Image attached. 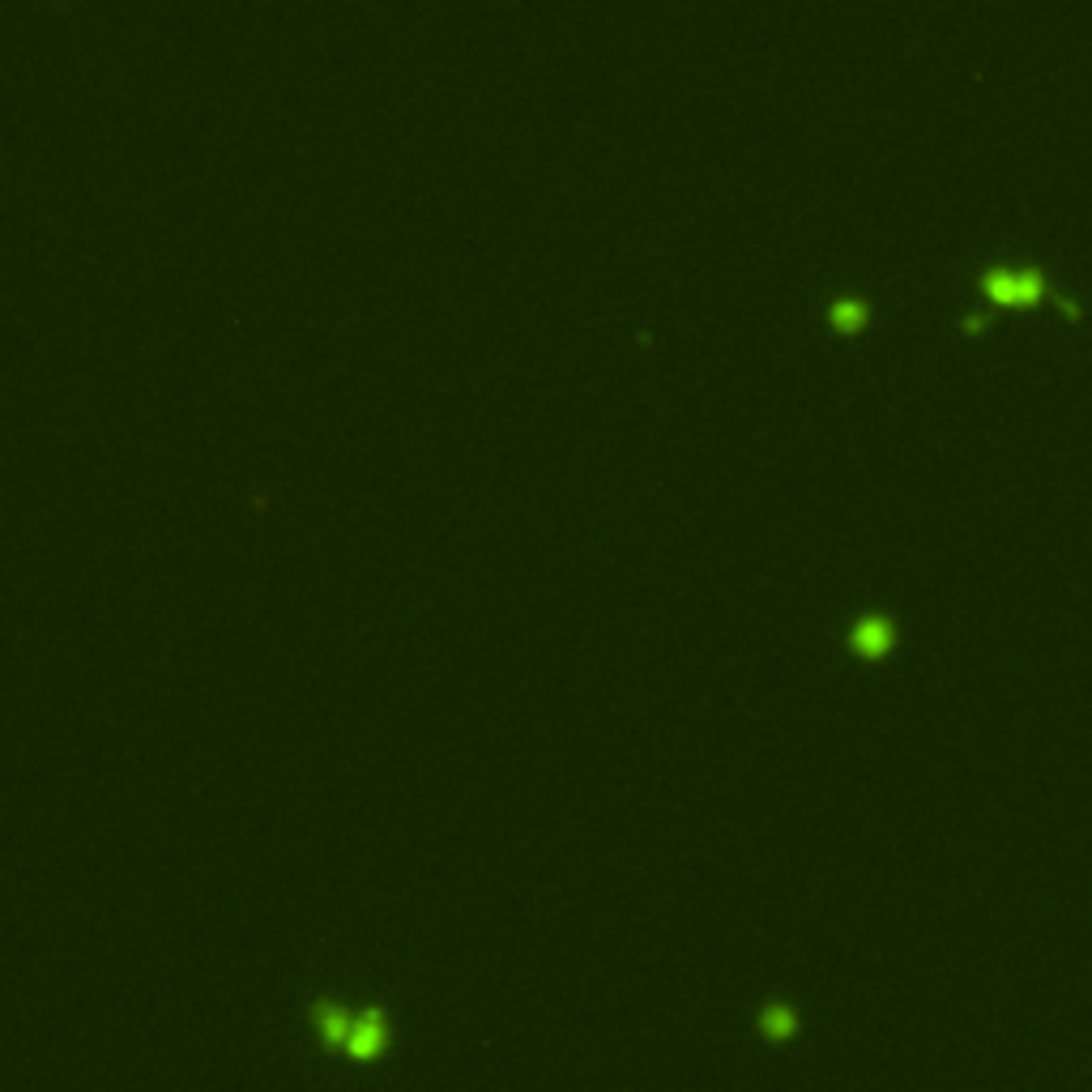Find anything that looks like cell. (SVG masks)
<instances>
[{"mask_svg": "<svg viewBox=\"0 0 1092 1092\" xmlns=\"http://www.w3.org/2000/svg\"><path fill=\"white\" fill-rule=\"evenodd\" d=\"M982 286H986V295L999 303H1037L1046 295V282H1041L1037 269H990Z\"/></svg>", "mask_w": 1092, "mask_h": 1092, "instance_id": "1", "label": "cell"}, {"mask_svg": "<svg viewBox=\"0 0 1092 1092\" xmlns=\"http://www.w3.org/2000/svg\"><path fill=\"white\" fill-rule=\"evenodd\" d=\"M346 1050L355 1054V1058H376L384 1050V1016L372 1007V1011H363V1016L355 1020V1029H350V1041H346Z\"/></svg>", "mask_w": 1092, "mask_h": 1092, "instance_id": "2", "label": "cell"}, {"mask_svg": "<svg viewBox=\"0 0 1092 1092\" xmlns=\"http://www.w3.org/2000/svg\"><path fill=\"white\" fill-rule=\"evenodd\" d=\"M849 645L858 653H883L892 645V623L883 615H862L854 628H849Z\"/></svg>", "mask_w": 1092, "mask_h": 1092, "instance_id": "3", "label": "cell"}, {"mask_svg": "<svg viewBox=\"0 0 1092 1092\" xmlns=\"http://www.w3.org/2000/svg\"><path fill=\"white\" fill-rule=\"evenodd\" d=\"M316 1020H320V1037H325L329 1046H346V1041H350V1029H355V1020H350L342 1007H333V1003H320Z\"/></svg>", "mask_w": 1092, "mask_h": 1092, "instance_id": "4", "label": "cell"}, {"mask_svg": "<svg viewBox=\"0 0 1092 1092\" xmlns=\"http://www.w3.org/2000/svg\"><path fill=\"white\" fill-rule=\"evenodd\" d=\"M828 316H832V325H841V329H854L858 320L866 316V303H862L858 295H841V299H832Z\"/></svg>", "mask_w": 1092, "mask_h": 1092, "instance_id": "5", "label": "cell"}, {"mask_svg": "<svg viewBox=\"0 0 1092 1092\" xmlns=\"http://www.w3.org/2000/svg\"><path fill=\"white\" fill-rule=\"evenodd\" d=\"M764 1033L790 1037V1033H794V1011H790V1007H768V1011H764Z\"/></svg>", "mask_w": 1092, "mask_h": 1092, "instance_id": "6", "label": "cell"}]
</instances>
